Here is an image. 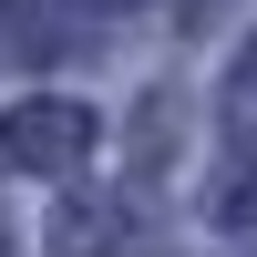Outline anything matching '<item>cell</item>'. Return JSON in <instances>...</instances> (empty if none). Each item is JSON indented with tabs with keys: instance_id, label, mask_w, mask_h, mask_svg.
I'll list each match as a JSON object with an SVG mask.
<instances>
[{
	"instance_id": "obj_3",
	"label": "cell",
	"mask_w": 257,
	"mask_h": 257,
	"mask_svg": "<svg viewBox=\"0 0 257 257\" xmlns=\"http://www.w3.org/2000/svg\"><path fill=\"white\" fill-rule=\"evenodd\" d=\"M0 62H62V31L41 11H0Z\"/></svg>"
},
{
	"instance_id": "obj_4",
	"label": "cell",
	"mask_w": 257,
	"mask_h": 257,
	"mask_svg": "<svg viewBox=\"0 0 257 257\" xmlns=\"http://www.w3.org/2000/svg\"><path fill=\"white\" fill-rule=\"evenodd\" d=\"M226 226H257V175H237V185H226Z\"/></svg>"
},
{
	"instance_id": "obj_1",
	"label": "cell",
	"mask_w": 257,
	"mask_h": 257,
	"mask_svg": "<svg viewBox=\"0 0 257 257\" xmlns=\"http://www.w3.org/2000/svg\"><path fill=\"white\" fill-rule=\"evenodd\" d=\"M82 155H93V113L82 103H11V123H0V165L11 175H72Z\"/></svg>"
},
{
	"instance_id": "obj_5",
	"label": "cell",
	"mask_w": 257,
	"mask_h": 257,
	"mask_svg": "<svg viewBox=\"0 0 257 257\" xmlns=\"http://www.w3.org/2000/svg\"><path fill=\"white\" fill-rule=\"evenodd\" d=\"M93 11H134V0H93Z\"/></svg>"
},
{
	"instance_id": "obj_6",
	"label": "cell",
	"mask_w": 257,
	"mask_h": 257,
	"mask_svg": "<svg viewBox=\"0 0 257 257\" xmlns=\"http://www.w3.org/2000/svg\"><path fill=\"white\" fill-rule=\"evenodd\" d=\"M0 247H11V216H0Z\"/></svg>"
},
{
	"instance_id": "obj_2",
	"label": "cell",
	"mask_w": 257,
	"mask_h": 257,
	"mask_svg": "<svg viewBox=\"0 0 257 257\" xmlns=\"http://www.w3.org/2000/svg\"><path fill=\"white\" fill-rule=\"evenodd\" d=\"M62 257H123L134 247V206L123 196H82V206H62Z\"/></svg>"
}]
</instances>
